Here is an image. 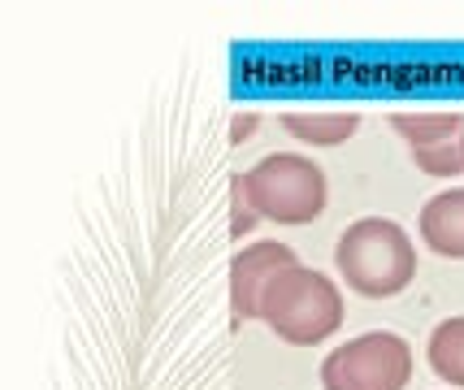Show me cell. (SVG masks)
Returning <instances> with one entry per match:
<instances>
[{
	"label": "cell",
	"instance_id": "8fae6325",
	"mask_svg": "<svg viewBox=\"0 0 464 390\" xmlns=\"http://www.w3.org/2000/svg\"><path fill=\"white\" fill-rule=\"evenodd\" d=\"M256 222H261V217H256V208L247 205V195H243V174H239V178H235V222H230V234L243 239V234H252Z\"/></svg>",
	"mask_w": 464,
	"mask_h": 390
},
{
	"label": "cell",
	"instance_id": "ba28073f",
	"mask_svg": "<svg viewBox=\"0 0 464 390\" xmlns=\"http://www.w3.org/2000/svg\"><path fill=\"white\" fill-rule=\"evenodd\" d=\"M391 126L400 130L408 139V152L412 147H434V144H447V139H460L464 135V118L460 113H395Z\"/></svg>",
	"mask_w": 464,
	"mask_h": 390
},
{
	"label": "cell",
	"instance_id": "30bf717a",
	"mask_svg": "<svg viewBox=\"0 0 464 390\" xmlns=\"http://www.w3.org/2000/svg\"><path fill=\"white\" fill-rule=\"evenodd\" d=\"M412 165L425 169L430 178H456L464 169V147L460 139H447V144H434V147H412Z\"/></svg>",
	"mask_w": 464,
	"mask_h": 390
},
{
	"label": "cell",
	"instance_id": "4fadbf2b",
	"mask_svg": "<svg viewBox=\"0 0 464 390\" xmlns=\"http://www.w3.org/2000/svg\"><path fill=\"white\" fill-rule=\"evenodd\" d=\"M460 147H464V135H460Z\"/></svg>",
	"mask_w": 464,
	"mask_h": 390
},
{
	"label": "cell",
	"instance_id": "7a4b0ae2",
	"mask_svg": "<svg viewBox=\"0 0 464 390\" xmlns=\"http://www.w3.org/2000/svg\"><path fill=\"white\" fill-rule=\"evenodd\" d=\"M261 321L278 338L295 343V347H308V343H322V338H330L339 329V321H343V295H339V287L325 273L291 265L265 287Z\"/></svg>",
	"mask_w": 464,
	"mask_h": 390
},
{
	"label": "cell",
	"instance_id": "3957f363",
	"mask_svg": "<svg viewBox=\"0 0 464 390\" xmlns=\"http://www.w3.org/2000/svg\"><path fill=\"white\" fill-rule=\"evenodd\" d=\"M243 195L256 208V217L304 226L325 208V174L300 152H278L243 174Z\"/></svg>",
	"mask_w": 464,
	"mask_h": 390
},
{
	"label": "cell",
	"instance_id": "5b68a950",
	"mask_svg": "<svg viewBox=\"0 0 464 390\" xmlns=\"http://www.w3.org/2000/svg\"><path fill=\"white\" fill-rule=\"evenodd\" d=\"M291 265H300V261H295V252H291L286 243L243 247L239 256H235V265H230V304H235V317H239V321L261 317L265 287Z\"/></svg>",
	"mask_w": 464,
	"mask_h": 390
},
{
	"label": "cell",
	"instance_id": "52a82bcc",
	"mask_svg": "<svg viewBox=\"0 0 464 390\" xmlns=\"http://www.w3.org/2000/svg\"><path fill=\"white\" fill-rule=\"evenodd\" d=\"M283 126L286 135H295L308 147H334L343 144L347 135H356L361 118L356 113H286Z\"/></svg>",
	"mask_w": 464,
	"mask_h": 390
},
{
	"label": "cell",
	"instance_id": "6da1fadb",
	"mask_svg": "<svg viewBox=\"0 0 464 390\" xmlns=\"http://www.w3.org/2000/svg\"><path fill=\"white\" fill-rule=\"evenodd\" d=\"M334 261H339L347 287L364 300H391L417 273L412 239L386 217H364L356 226H347L334 247Z\"/></svg>",
	"mask_w": 464,
	"mask_h": 390
},
{
	"label": "cell",
	"instance_id": "8992f818",
	"mask_svg": "<svg viewBox=\"0 0 464 390\" xmlns=\"http://www.w3.org/2000/svg\"><path fill=\"white\" fill-rule=\"evenodd\" d=\"M421 239L430 243V252L464 261V186L434 195L421 208Z\"/></svg>",
	"mask_w": 464,
	"mask_h": 390
},
{
	"label": "cell",
	"instance_id": "9c48e42d",
	"mask_svg": "<svg viewBox=\"0 0 464 390\" xmlns=\"http://www.w3.org/2000/svg\"><path fill=\"white\" fill-rule=\"evenodd\" d=\"M430 369L451 386H464V317H451L430 334Z\"/></svg>",
	"mask_w": 464,
	"mask_h": 390
},
{
	"label": "cell",
	"instance_id": "7c38bea8",
	"mask_svg": "<svg viewBox=\"0 0 464 390\" xmlns=\"http://www.w3.org/2000/svg\"><path fill=\"white\" fill-rule=\"evenodd\" d=\"M252 118H239V122H235V139H243V135H252Z\"/></svg>",
	"mask_w": 464,
	"mask_h": 390
},
{
	"label": "cell",
	"instance_id": "277c9868",
	"mask_svg": "<svg viewBox=\"0 0 464 390\" xmlns=\"http://www.w3.org/2000/svg\"><path fill=\"white\" fill-rule=\"evenodd\" d=\"M412 377V347L400 334H361L334 347L322 365L325 390H404Z\"/></svg>",
	"mask_w": 464,
	"mask_h": 390
}]
</instances>
